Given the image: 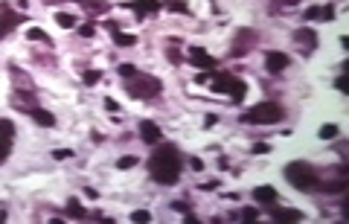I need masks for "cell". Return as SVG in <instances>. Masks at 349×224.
<instances>
[{"label":"cell","instance_id":"cell-18","mask_svg":"<svg viewBox=\"0 0 349 224\" xmlns=\"http://www.w3.org/2000/svg\"><path fill=\"white\" fill-rule=\"evenodd\" d=\"M55 23H58V26H64V29H73V26H76V17H73V15H67V12H58V15H55Z\"/></svg>","mask_w":349,"mask_h":224},{"label":"cell","instance_id":"cell-12","mask_svg":"<svg viewBox=\"0 0 349 224\" xmlns=\"http://www.w3.org/2000/svg\"><path fill=\"white\" fill-rule=\"evenodd\" d=\"M20 20H23L20 15H9V9L0 6V35H6V32H9L15 23H20Z\"/></svg>","mask_w":349,"mask_h":224},{"label":"cell","instance_id":"cell-25","mask_svg":"<svg viewBox=\"0 0 349 224\" xmlns=\"http://www.w3.org/2000/svg\"><path fill=\"white\" fill-rule=\"evenodd\" d=\"M79 35H82V38H93V35H96V26H93V23L79 26Z\"/></svg>","mask_w":349,"mask_h":224},{"label":"cell","instance_id":"cell-3","mask_svg":"<svg viewBox=\"0 0 349 224\" xmlns=\"http://www.w3.org/2000/svg\"><path fill=\"white\" fill-rule=\"evenodd\" d=\"M285 178H288V184H291V187H297V190H303V192H309V190L320 187L317 172H315L309 163H303V160L288 163V166H285Z\"/></svg>","mask_w":349,"mask_h":224},{"label":"cell","instance_id":"cell-17","mask_svg":"<svg viewBox=\"0 0 349 224\" xmlns=\"http://www.w3.org/2000/svg\"><path fill=\"white\" fill-rule=\"evenodd\" d=\"M111 35H114L116 47H134L137 44V35H122V32H111Z\"/></svg>","mask_w":349,"mask_h":224},{"label":"cell","instance_id":"cell-28","mask_svg":"<svg viewBox=\"0 0 349 224\" xmlns=\"http://www.w3.org/2000/svg\"><path fill=\"white\" fill-rule=\"evenodd\" d=\"M52 157H55V160H67V157H73V152H70V149H55Z\"/></svg>","mask_w":349,"mask_h":224},{"label":"cell","instance_id":"cell-22","mask_svg":"<svg viewBox=\"0 0 349 224\" xmlns=\"http://www.w3.org/2000/svg\"><path fill=\"white\" fill-rule=\"evenodd\" d=\"M320 137H323V140L338 137V125H323V128H320Z\"/></svg>","mask_w":349,"mask_h":224},{"label":"cell","instance_id":"cell-20","mask_svg":"<svg viewBox=\"0 0 349 224\" xmlns=\"http://www.w3.org/2000/svg\"><path fill=\"white\" fill-rule=\"evenodd\" d=\"M0 137H6V140L15 137V125H12L9 120H0Z\"/></svg>","mask_w":349,"mask_h":224},{"label":"cell","instance_id":"cell-21","mask_svg":"<svg viewBox=\"0 0 349 224\" xmlns=\"http://www.w3.org/2000/svg\"><path fill=\"white\" fill-rule=\"evenodd\" d=\"M344 187H347V181H332V184H323L320 190H323V192H341Z\"/></svg>","mask_w":349,"mask_h":224},{"label":"cell","instance_id":"cell-10","mask_svg":"<svg viewBox=\"0 0 349 224\" xmlns=\"http://www.w3.org/2000/svg\"><path fill=\"white\" fill-rule=\"evenodd\" d=\"M128 6H131V9H134V12H137L140 17H143V15L160 12V6H163V3H160V0H137V3H128Z\"/></svg>","mask_w":349,"mask_h":224},{"label":"cell","instance_id":"cell-23","mask_svg":"<svg viewBox=\"0 0 349 224\" xmlns=\"http://www.w3.org/2000/svg\"><path fill=\"white\" fill-rule=\"evenodd\" d=\"M134 163H140V160H137V157H131V155H128V157H119V160H116V169H131V166H134Z\"/></svg>","mask_w":349,"mask_h":224},{"label":"cell","instance_id":"cell-5","mask_svg":"<svg viewBox=\"0 0 349 224\" xmlns=\"http://www.w3.org/2000/svg\"><path fill=\"white\" fill-rule=\"evenodd\" d=\"M160 90H163V82L154 79V76H149V73H140V70H137V73L128 79V93H131L134 99H154Z\"/></svg>","mask_w":349,"mask_h":224},{"label":"cell","instance_id":"cell-8","mask_svg":"<svg viewBox=\"0 0 349 224\" xmlns=\"http://www.w3.org/2000/svg\"><path fill=\"white\" fill-rule=\"evenodd\" d=\"M140 137H143L149 146H157V143L163 140V131H160L151 120H143V122H140Z\"/></svg>","mask_w":349,"mask_h":224},{"label":"cell","instance_id":"cell-36","mask_svg":"<svg viewBox=\"0 0 349 224\" xmlns=\"http://www.w3.org/2000/svg\"><path fill=\"white\" fill-rule=\"evenodd\" d=\"M253 152H256V155H265V152H268V143H256Z\"/></svg>","mask_w":349,"mask_h":224},{"label":"cell","instance_id":"cell-27","mask_svg":"<svg viewBox=\"0 0 349 224\" xmlns=\"http://www.w3.org/2000/svg\"><path fill=\"white\" fill-rule=\"evenodd\" d=\"M102 79V73L99 70H90V73H84V85H96Z\"/></svg>","mask_w":349,"mask_h":224},{"label":"cell","instance_id":"cell-31","mask_svg":"<svg viewBox=\"0 0 349 224\" xmlns=\"http://www.w3.org/2000/svg\"><path fill=\"white\" fill-rule=\"evenodd\" d=\"M320 17H323V20H332V17H335V9H332V6H320Z\"/></svg>","mask_w":349,"mask_h":224},{"label":"cell","instance_id":"cell-26","mask_svg":"<svg viewBox=\"0 0 349 224\" xmlns=\"http://www.w3.org/2000/svg\"><path fill=\"white\" fill-rule=\"evenodd\" d=\"M134 73H137V67H134V64H119V76H122V79H131Z\"/></svg>","mask_w":349,"mask_h":224},{"label":"cell","instance_id":"cell-2","mask_svg":"<svg viewBox=\"0 0 349 224\" xmlns=\"http://www.w3.org/2000/svg\"><path fill=\"white\" fill-rule=\"evenodd\" d=\"M283 117H285V111H283L280 102H259L242 120L250 122V125H277V122H283Z\"/></svg>","mask_w":349,"mask_h":224},{"label":"cell","instance_id":"cell-34","mask_svg":"<svg viewBox=\"0 0 349 224\" xmlns=\"http://www.w3.org/2000/svg\"><path fill=\"white\" fill-rule=\"evenodd\" d=\"M169 9H175V12H186V3H181V0H172V3H169Z\"/></svg>","mask_w":349,"mask_h":224},{"label":"cell","instance_id":"cell-15","mask_svg":"<svg viewBox=\"0 0 349 224\" xmlns=\"http://www.w3.org/2000/svg\"><path fill=\"white\" fill-rule=\"evenodd\" d=\"M29 114H32V120H35L38 125H47V128H52V125H55V117H52L50 111H41V108H29Z\"/></svg>","mask_w":349,"mask_h":224},{"label":"cell","instance_id":"cell-16","mask_svg":"<svg viewBox=\"0 0 349 224\" xmlns=\"http://www.w3.org/2000/svg\"><path fill=\"white\" fill-rule=\"evenodd\" d=\"M26 38H29V41H44L47 47L52 44V41H50V35H47L44 29H38V26H29V29H26Z\"/></svg>","mask_w":349,"mask_h":224},{"label":"cell","instance_id":"cell-30","mask_svg":"<svg viewBox=\"0 0 349 224\" xmlns=\"http://www.w3.org/2000/svg\"><path fill=\"white\" fill-rule=\"evenodd\" d=\"M320 17V6H312V9H306V20H317Z\"/></svg>","mask_w":349,"mask_h":224},{"label":"cell","instance_id":"cell-9","mask_svg":"<svg viewBox=\"0 0 349 224\" xmlns=\"http://www.w3.org/2000/svg\"><path fill=\"white\" fill-rule=\"evenodd\" d=\"M288 64H291V58H288L285 52H268V55H265V67H268V73H283Z\"/></svg>","mask_w":349,"mask_h":224},{"label":"cell","instance_id":"cell-24","mask_svg":"<svg viewBox=\"0 0 349 224\" xmlns=\"http://www.w3.org/2000/svg\"><path fill=\"white\" fill-rule=\"evenodd\" d=\"M9 149H12V140H6V137H0V163L9 157Z\"/></svg>","mask_w":349,"mask_h":224},{"label":"cell","instance_id":"cell-35","mask_svg":"<svg viewBox=\"0 0 349 224\" xmlns=\"http://www.w3.org/2000/svg\"><path fill=\"white\" fill-rule=\"evenodd\" d=\"M189 166H192V169H195V172H201V169H204V163H201V160H198V157H189Z\"/></svg>","mask_w":349,"mask_h":224},{"label":"cell","instance_id":"cell-7","mask_svg":"<svg viewBox=\"0 0 349 224\" xmlns=\"http://www.w3.org/2000/svg\"><path fill=\"white\" fill-rule=\"evenodd\" d=\"M186 58H189L195 67H201V70H216V67H218V61H216L204 47H189V50H186Z\"/></svg>","mask_w":349,"mask_h":224},{"label":"cell","instance_id":"cell-14","mask_svg":"<svg viewBox=\"0 0 349 224\" xmlns=\"http://www.w3.org/2000/svg\"><path fill=\"white\" fill-rule=\"evenodd\" d=\"M253 198H256L259 204H274V201H277V190H274V187H256V190H253Z\"/></svg>","mask_w":349,"mask_h":224},{"label":"cell","instance_id":"cell-37","mask_svg":"<svg viewBox=\"0 0 349 224\" xmlns=\"http://www.w3.org/2000/svg\"><path fill=\"white\" fill-rule=\"evenodd\" d=\"M283 3H285V6H294V3H300V0H283Z\"/></svg>","mask_w":349,"mask_h":224},{"label":"cell","instance_id":"cell-32","mask_svg":"<svg viewBox=\"0 0 349 224\" xmlns=\"http://www.w3.org/2000/svg\"><path fill=\"white\" fill-rule=\"evenodd\" d=\"M151 216L146 213V210H137V213H131V222H149Z\"/></svg>","mask_w":349,"mask_h":224},{"label":"cell","instance_id":"cell-33","mask_svg":"<svg viewBox=\"0 0 349 224\" xmlns=\"http://www.w3.org/2000/svg\"><path fill=\"white\" fill-rule=\"evenodd\" d=\"M242 219H245V222H256V219H259V213H256V210H245V213H242Z\"/></svg>","mask_w":349,"mask_h":224},{"label":"cell","instance_id":"cell-13","mask_svg":"<svg viewBox=\"0 0 349 224\" xmlns=\"http://www.w3.org/2000/svg\"><path fill=\"white\" fill-rule=\"evenodd\" d=\"M294 41H297V44H306V50H315V47H317V35H315L309 26H303L300 32H294Z\"/></svg>","mask_w":349,"mask_h":224},{"label":"cell","instance_id":"cell-19","mask_svg":"<svg viewBox=\"0 0 349 224\" xmlns=\"http://www.w3.org/2000/svg\"><path fill=\"white\" fill-rule=\"evenodd\" d=\"M70 219H84V210H82V204L79 201H67V210H64Z\"/></svg>","mask_w":349,"mask_h":224},{"label":"cell","instance_id":"cell-11","mask_svg":"<svg viewBox=\"0 0 349 224\" xmlns=\"http://www.w3.org/2000/svg\"><path fill=\"white\" fill-rule=\"evenodd\" d=\"M271 219H274V222H300V219H303V210H291V207H285V210H271Z\"/></svg>","mask_w":349,"mask_h":224},{"label":"cell","instance_id":"cell-4","mask_svg":"<svg viewBox=\"0 0 349 224\" xmlns=\"http://www.w3.org/2000/svg\"><path fill=\"white\" fill-rule=\"evenodd\" d=\"M210 82H213V90H216V93H224V96H230L233 102H242L245 93H248V85H245L242 79H236L233 73H218V70H213Z\"/></svg>","mask_w":349,"mask_h":224},{"label":"cell","instance_id":"cell-29","mask_svg":"<svg viewBox=\"0 0 349 224\" xmlns=\"http://www.w3.org/2000/svg\"><path fill=\"white\" fill-rule=\"evenodd\" d=\"M76 3H82V6H87V9H105L102 0H76Z\"/></svg>","mask_w":349,"mask_h":224},{"label":"cell","instance_id":"cell-6","mask_svg":"<svg viewBox=\"0 0 349 224\" xmlns=\"http://www.w3.org/2000/svg\"><path fill=\"white\" fill-rule=\"evenodd\" d=\"M256 47V32L253 29H248V26H242V29H236V35H233V47H230V52L236 55V58H242V55H248L250 50Z\"/></svg>","mask_w":349,"mask_h":224},{"label":"cell","instance_id":"cell-1","mask_svg":"<svg viewBox=\"0 0 349 224\" xmlns=\"http://www.w3.org/2000/svg\"><path fill=\"white\" fill-rule=\"evenodd\" d=\"M181 169H183V163H181V155H178L175 146L157 149V152L151 155V160H149V172H151V178L160 181V184H178Z\"/></svg>","mask_w":349,"mask_h":224}]
</instances>
